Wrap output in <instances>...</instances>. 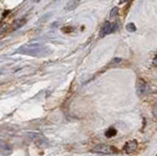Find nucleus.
I'll return each mask as SVG.
<instances>
[{
    "label": "nucleus",
    "mask_w": 157,
    "mask_h": 156,
    "mask_svg": "<svg viewBox=\"0 0 157 156\" xmlns=\"http://www.w3.org/2000/svg\"><path fill=\"white\" fill-rule=\"evenodd\" d=\"M92 152L101 153V154H114L117 152V149L114 146H111V145L99 144V145H96L95 147L92 149Z\"/></svg>",
    "instance_id": "1"
},
{
    "label": "nucleus",
    "mask_w": 157,
    "mask_h": 156,
    "mask_svg": "<svg viewBox=\"0 0 157 156\" xmlns=\"http://www.w3.org/2000/svg\"><path fill=\"white\" fill-rule=\"evenodd\" d=\"M116 29H117V26L115 25V24L110 23V22H106L104 25H103L101 31H100V36L103 37L107 35H109V33L114 32Z\"/></svg>",
    "instance_id": "2"
},
{
    "label": "nucleus",
    "mask_w": 157,
    "mask_h": 156,
    "mask_svg": "<svg viewBox=\"0 0 157 156\" xmlns=\"http://www.w3.org/2000/svg\"><path fill=\"white\" fill-rule=\"evenodd\" d=\"M125 151L127 153H132L137 148V141L136 140H131L129 143H127L125 145Z\"/></svg>",
    "instance_id": "3"
},
{
    "label": "nucleus",
    "mask_w": 157,
    "mask_h": 156,
    "mask_svg": "<svg viewBox=\"0 0 157 156\" xmlns=\"http://www.w3.org/2000/svg\"><path fill=\"white\" fill-rule=\"evenodd\" d=\"M137 90H139V92L140 94H144L147 90H148V86H147V85L144 81L140 80L139 82H137Z\"/></svg>",
    "instance_id": "4"
},
{
    "label": "nucleus",
    "mask_w": 157,
    "mask_h": 156,
    "mask_svg": "<svg viewBox=\"0 0 157 156\" xmlns=\"http://www.w3.org/2000/svg\"><path fill=\"white\" fill-rule=\"evenodd\" d=\"M117 134V131L114 129V128H110L109 130H108L106 133H105V135L107 136V138H112V136L116 135Z\"/></svg>",
    "instance_id": "5"
},
{
    "label": "nucleus",
    "mask_w": 157,
    "mask_h": 156,
    "mask_svg": "<svg viewBox=\"0 0 157 156\" xmlns=\"http://www.w3.org/2000/svg\"><path fill=\"white\" fill-rule=\"evenodd\" d=\"M127 30L129 31V32H135L136 30V28L135 26V24H132V23H130V24H128L127 25Z\"/></svg>",
    "instance_id": "6"
},
{
    "label": "nucleus",
    "mask_w": 157,
    "mask_h": 156,
    "mask_svg": "<svg viewBox=\"0 0 157 156\" xmlns=\"http://www.w3.org/2000/svg\"><path fill=\"white\" fill-rule=\"evenodd\" d=\"M117 13H118V8H117V7H115V8H113L112 10H111L110 15H111V17H114V16H116V15H117Z\"/></svg>",
    "instance_id": "7"
},
{
    "label": "nucleus",
    "mask_w": 157,
    "mask_h": 156,
    "mask_svg": "<svg viewBox=\"0 0 157 156\" xmlns=\"http://www.w3.org/2000/svg\"><path fill=\"white\" fill-rule=\"evenodd\" d=\"M153 116L155 117V118H157V102L153 107Z\"/></svg>",
    "instance_id": "8"
},
{
    "label": "nucleus",
    "mask_w": 157,
    "mask_h": 156,
    "mask_svg": "<svg viewBox=\"0 0 157 156\" xmlns=\"http://www.w3.org/2000/svg\"><path fill=\"white\" fill-rule=\"evenodd\" d=\"M153 64H154L155 66H157V56L154 58V60H153Z\"/></svg>",
    "instance_id": "9"
}]
</instances>
